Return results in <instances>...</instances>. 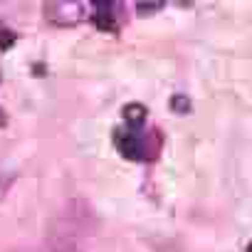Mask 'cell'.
I'll return each instance as SVG.
<instances>
[{
  "instance_id": "cell-1",
  "label": "cell",
  "mask_w": 252,
  "mask_h": 252,
  "mask_svg": "<svg viewBox=\"0 0 252 252\" xmlns=\"http://www.w3.org/2000/svg\"><path fill=\"white\" fill-rule=\"evenodd\" d=\"M42 15L55 28H77L89 18L87 3L82 0H52V3L42 5Z\"/></svg>"
},
{
  "instance_id": "cell-2",
  "label": "cell",
  "mask_w": 252,
  "mask_h": 252,
  "mask_svg": "<svg viewBox=\"0 0 252 252\" xmlns=\"http://www.w3.org/2000/svg\"><path fill=\"white\" fill-rule=\"evenodd\" d=\"M114 146L119 154L129 161H144L149 158V141L141 129H116L114 131Z\"/></svg>"
},
{
  "instance_id": "cell-3",
  "label": "cell",
  "mask_w": 252,
  "mask_h": 252,
  "mask_svg": "<svg viewBox=\"0 0 252 252\" xmlns=\"http://www.w3.org/2000/svg\"><path fill=\"white\" fill-rule=\"evenodd\" d=\"M92 10V23L96 25V30L101 32H116L119 30V3H114V0H94V3H89Z\"/></svg>"
},
{
  "instance_id": "cell-4",
  "label": "cell",
  "mask_w": 252,
  "mask_h": 252,
  "mask_svg": "<svg viewBox=\"0 0 252 252\" xmlns=\"http://www.w3.org/2000/svg\"><path fill=\"white\" fill-rule=\"evenodd\" d=\"M121 114H124V121L129 124L131 129H141V126H144V121H146V116H149L146 106H144V104H139V101L126 104V106L121 109Z\"/></svg>"
},
{
  "instance_id": "cell-5",
  "label": "cell",
  "mask_w": 252,
  "mask_h": 252,
  "mask_svg": "<svg viewBox=\"0 0 252 252\" xmlns=\"http://www.w3.org/2000/svg\"><path fill=\"white\" fill-rule=\"evenodd\" d=\"M171 109H173L176 114H190L193 104H190V99H188L186 94H173V96H171Z\"/></svg>"
},
{
  "instance_id": "cell-6",
  "label": "cell",
  "mask_w": 252,
  "mask_h": 252,
  "mask_svg": "<svg viewBox=\"0 0 252 252\" xmlns=\"http://www.w3.org/2000/svg\"><path fill=\"white\" fill-rule=\"evenodd\" d=\"M15 40H18V35L13 32V30H8V28H0V50H10L13 45H15Z\"/></svg>"
},
{
  "instance_id": "cell-7",
  "label": "cell",
  "mask_w": 252,
  "mask_h": 252,
  "mask_svg": "<svg viewBox=\"0 0 252 252\" xmlns=\"http://www.w3.org/2000/svg\"><path fill=\"white\" fill-rule=\"evenodd\" d=\"M136 10H139V15L144 18V15H154L156 10H163V3H136Z\"/></svg>"
},
{
  "instance_id": "cell-8",
  "label": "cell",
  "mask_w": 252,
  "mask_h": 252,
  "mask_svg": "<svg viewBox=\"0 0 252 252\" xmlns=\"http://www.w3.org/2000/svg\"><path fill=\"white\" fill-rule=\"evenodd\" d=\"M5 124H8V114L5 109H0V129H5Z\"/></svg>"
},
{
  "instance_id": "cell-9",
  "label": "cell",
  "mask_w": 252,
  "mask_h": 252,
  "mask_svg": "<svg viewBox=\"0 0 252 252\" xmlns=\"http://www.w3.org/2000/svg\"><path fill=\"white\" fill-rule=\"evenodd\" d=\"M247 252H252V242H250V245H247Z\"/></svg>"
}]
</instances>
